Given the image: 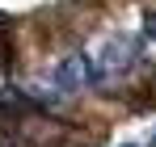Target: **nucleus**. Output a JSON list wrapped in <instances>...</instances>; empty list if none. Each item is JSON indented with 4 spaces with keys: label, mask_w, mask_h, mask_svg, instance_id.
<instances>
[{
    "label": "nucleus",
    "mask_w": 156,
    "mask_h": 147,
    "mask_svg": "<svg viewBox=\"0 0 156 147\" xmlns=\"http://www.w3.org/2000/svg\"><path fill=\"white\" fill-rule=\"evenodd\" d=\"M152 147H156V139H152Z\"/></svg>",
    "instance_id": "20e7f679"
},
{
    "label": "nucleus",
    "mask_w": 156,
    "mask_h": 147,
    "mask_svg": "<svg viewBox=\"0 0 156 147\" xmlns=\"http://www.w3.org/2000/svg\"><path fill=\"white\" fill-rule=\"evenodd\" d=\"M139 59V42L127 34L105 38L97 50H89V88H101L110 80H118L122 72H131V63Z\"/></svg>",
    "instance_id": "f257e3e1"
},
{
    "label": "nucleus",
    "mask_w": 156,
    "mask_h": 147,
    "mask_svg": "<svg viewBox=\"0 0 156 147\" xmlns=\"http://www.w3.org/2000/svg\"><path fill=\"white\" fill-rule=\"evenodd\" d=\"M42 84L55 88V93H80V88H89V50H76V55H63V59H55L47 76H42Z\"/></svg>",
    "instance_id": "f03ea898"
},
{
    "label": "nucleus",
    "mask_w": 156,
    "mask_h": 147,
    "mask_svg": "<svg viewBox=\"0 0 156 147\" xmlns=\"http://www.w3.org/2000/svg\"><path fill=\"white\" fill-rule=\"evenodd\" d=\"M144 38H156V13L144 17Z\"/></svg>",
    "instance_id": "7ed1b4c3"
}]
</instances>
